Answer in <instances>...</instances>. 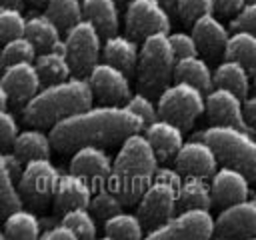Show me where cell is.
<instances>
[{"mask_svg":"<svg viewBox=\"0 0 256 240\" xmlns=\"http://www.w3.org/2000/svg\"><path fill=\"white\" fill-rule=\"evenodd\" d=\"M70 172L82 176L92 186V190H96L108 184L112 172V158L102 146L86 144L74 150L70 158Z\"/></svg>","mask_w":256,"mask_h":240,"instance_id":"5bb4252c","label":"cell"},{"mask_svg":"<svg viewBox=\"0 0 256 240\" xmlns=\"http://www.w3.org/2000/svg\"><path fill=\"white\" fill-rule=\"evenodd\" d=\"M192 36L198 44L200 54H204L208 58H216V56L224 54L230 32H228L226 24L214 12H210L192 24Z\"/></svg>","mask_w":256,"mask_h":240,"instance_id":"d6986e66","label":"cell"},{"mask_svg":"<svg viewBox=\"0 0 256 240\" xmlns=\"http://www.w3.org/2000/svg\"><path fill=\"white\" fill-rule=\"evenodd\" d=\"M162 6H166L168 10H174L176 8V0H158Z\"/></svg>","mask_w":256,"mask_h":240,"instance_id":"816d5d0a","label":"cell"},{"mask_svg":"<svg viewBox=\"0 0 256 240\" xmlns=\"http://www.w3.org/2000/svg\"><path fill=\"white\" fill-rule=\"evenodd\" d=\"M154 180H158V182H166V184H170V186H174V188L178 190L180 184H182V180H184V174H182L176 166H174V168H170V166H160V168L156 170Z\"/></svg>","mask_w":256,"mask_h":240,"instance_id":"f6af8a7d","label":"cell"},{"mask_svg":"<svg viewBox=\"0 0 256 240\" xmlns=\"http://www.w3.org/2000/svg\"><path fill=\"white\" fill-rule=\"evenodd\" d=\"M90 82V88L94 92V98L100 100V104H110V106H122L128 102L132 96L130 90V80L128 74L114 64L100 60L90 74L86 76Z\"/></svg>","mask_w":256,"mask_h":240,"instance_id":"7c38bea8","label":"cell"},{"mask_svg":"<svg viewBox=\"0 0 256 240\" xmlns=\"http://www.w3.org/2000/svg\"><path fill=\"white\" fill-rule=\"evenodd\" d=\"M38 240H80V238L76 236V232L70 226H66L64 222H56L54 226L42 230Z\"/></svg>","mask_w":256,"mask_h":240,"instance_id":"ee69618b","label":"cell"},{"mask_svg":"<svg viewBox=\"0 0 256 240\" xmlns=\"http://www.w3.org/2000/svg\"><path fill=\"white\" fill-rule=\"evenodd\" d=\"M206 240H228V238H222V236H216V234H212L210 238H206Z\"/></svg>","mask_w":256,"mask_h":240,"instance_id":"9f6ffc18","label":"cell"},{"mask_svg":"<svg viewBox=\"0 0 256 240\" xmlns=\"http://www.w3.org/2000/svg\"><path fill=\"white\" fill-rule=\"evenodd\" d=\"M232 30H246L256 34V2H246L230 20Z\"/></svg>","mask_w":256,"mask_h":240,"instance_id":"b9f144b4","label":"cell"},{"mask_svg":"<svg viewBox=\"0 0 256 240\" xmlns=\"http://www.w3.org/2000/svg\"><path fill=\"white\" fill-rule=\"evenodd\" d=\"M26 32V16L22 8L0 6V42H8L12 38L24 36Z\"/></svg>","mask_w":256,"mask_h":240,"instance_id":"74e56055","label":"cell"},{"mask_svg":"<svg viewBox=\"0 0 256 240\" xmlns=\"http://www.w3.org/2000/svg\"><path fill=\"white\" fill-rule=\"evenodd\" d=\"M156 104L160 118L178 124L182 130H190L194 122L206 112V92L188 82L174 80L158 96Z\"/></svg>","mask_w":256,"mask_h":240,"instance_id":"8992f818","label":"cell"},{"mask_svg":"<svg viewBox=\"0 0 256 240\" xmlns=\"http://www.w3.org/2000/svg\"><path fill=\"white\" fill-rule=\"evenodd\" d=\"M214 234V216L210 210H180L170 220L148 230L142 240H206Z\"/></svg>","mask_w":256,"mask_h":240,"instance_id":"ba28073f","label":"cell"},{"mask_svg":"<svg viewBox=\"0 0 256 240\" xmlns=\"http://www.w3.org/2000/svg\"><path fill=\"white\" fill-rule=\"evenodd\" d=\"M206 116L210 118L212 124H224V126H236L248 130V124L244 120V98L228 88L214 86L212 90L206 92Z\"/></svg>","mask_w":256,"mask_h":240,"instance_id":"2e32d148","label":"cell"},{"mask_svg":"<svg viewBox=\"0 0 256 240\" xmlns=\"http://www.w3.org/2000/svg\"><path fill=\"white\" fill-rule=\"evenodd\" d=\"M60 222L70 226L80 240H96L98 224H96V216L92 214V210L88 206H80V208H72V210L64 212Z\"/></svg>","mask_w":256,"mask_h":240,"instance_id":"e575fe53","label":"cell"},{"mask_svg":"<svg viewBox=\"0 0 256 240\" xmlns=\"http://www.w3.org/2000/svg\"><path fill=\"white\" fill-rule=\"evenodd\" d=\"M60 172L50 162V158H34L24 164V170L18 178V192L22 202L32 208H44L52 198L58 184Z\"/></svg>","mask_w":256,"mask_h":240,"instance_id":"9c48e42d","label":"cell"},{"mask_svg":"<svg viewBox=\"0 0 256 240\" xmlns=\"http://www.w3.org/2000/svg\"><path fill=\"white\" fill-rule=\"evenodd\" d=\"M138 58H140V46H138V40H134L132 36L116 32V34L104 38L102 60L114 64L116 68L124 70L126 74H132V72H136Z\"/></svg>","mask_w":256,"mask_h":240,"instance_id":"7402d4cb","label":"cell"},{"mask_svg":"<svg viewBox=\"0 0 256 240\" xmlns=\"http://www.w3.org/2000/svg\"><path fill=\"white\" fill-rule=\"evenodd\" d=\"M212 198L216 206H228L250 198V178L232 166H222L210 176Z\"/></svg>","mask_w":256,"mask_h":240,"instance_id":"ac0fdd59","label":"cell"},{"mask_svg":"<svg viewBox=\"0 0 256 240\" xmlns=\"http://www.w3.org/2000/svg\"><path fill=\"white\" fill-rule=\"evenodd\" d=\"M94 92L88 78L70 76L68 80L42 86L24 106L22 118L36 128H52L56 122L92 106Z\"/></svg>","mask_w":256,"mask_h":240,"instance_id":"3957f363","label":"cell"},{"mask_svg":"<svg viewBox=\"0 0 256 240\" xmlns=\"http://www.w3.org/2000/svg\"><path fill=\"white\" fill-rule=\"evenodd\" d=\"M4 230L10 240H38L42 234V222L32 210L20 206L6 214Z\"/></svg>","mask_w":256,"mask_h":240,"instance_id":"f546056e","label":"cell"},{"mask_svg":"<svg viewBox=\"0 0 256 240\" xmlns=\"http://www.w3.org/2000/svg\"><path fill=\"white\" fill-rule=\"evenodd\" d=\"M246 2H256V0H246Z\"/></svg>","mask_w":256,"mask_h":240,"instance_id":"6125c7cd","label":"cell"},{"mask_svg":"<svg viewBox=\"0 0 256 240\" xmlns=\"http://www.w3.org/2000/svg\"><path fill=\"white\" fill-rule=\"evenodd\" d=\"M4 158H6V166H8V170H10L12 178H14V182L18 184V178H20V174H22L26 162H24L16 152H4Z\"/></svg>","mask_w":256,"mask_h":240,"instance_id":"c3c4849f","label":"cell"},{"mask_svg":"<svg viewBox=\"0 0 256 240\" xmlns=\"http://www.w3.org/2000/svg\"><path fill=\"white\" fill-rule=\"evenodd\" d=\"M224 58L236 60L248 70L256 68V34L246 30H232L224 48Z\"/></svg>","mask_w":256,"mask_h":240,"instance_id":"4dcf8cb0","label":"cell"},{"mask_svg":"<svg viewBox=\"0 0 256 240\" xmlns=\"http://www.w3.org/2000/svg\"><path fill=\"white\" fill-rule=\"evenodd\" d=\"M96 240H116V238H112V236H108V234H104V236H100V238H96Z\"/></svg>","mask_w":256,"mask_h":240,"instance_id":"6f0895ef","label":"cell"},{"mask_svg":"<svg viewBox=\"0 0 256 240\" xmlns=\"http://www.w3.org/2000/svg\"><path fill=\"white\" fill-rule=\"evenodd\" d=\"M244 4L246 0H214V12L222 16H234Z\"/></svg>","mask_w":256,"mask_h":240,"instance_id":"7dc6e473","label":"cell"},{"mask_svg":"<svg viewBox=\"0 0 256 240\" xmlns=\"http://www.w3.org/2000/svg\"><path fill=\"white\" fill-rule=\"evenodd\" d=\"M92 198V186L74 172H64L58 178L56 190H54V210L56 214H64L72 208L88 206Z\"/></svg>","mask_w":256,"mask_h":240,"instance_id":"ffe728a7","label":"cell"},{"mask_svg":"<svg viewBox=\"0 0 256 240\" xmlns=\"http://www.w3.org/2000/svg\"><path fill=\"white\" fill-rule=\"evenodd\" d=\"M124 206L126 204L122 202V198L108 184L92 190V198H90V204H88V208L92 210V214L96 218H100V220H108L110 216L122 212Z\"/></svg>","mask_w":256,"mask_h":240,"instance_id":"836d02e7","label":"cell"},{"mask_svg":"<svg viewBox=\"0 0 256 240\" xmlns=\"http://www.w3.org/2000/svg\"><path fill=\"white\" fill-rule=\"evenodd\" d=\"M0 56H2V46H0Z\"/></svg>","mask_w":256,"mask_h":240,"instance_id":"94428289","label":"cell"},{"mask_svg":"<svg viewBox=\"0 0 256 240\" xmlns=\"http://www.w3.org/2000/svg\"><path fill=\"white\" fill-rule=\"evenodd\" d=\"M156 170L158 156L152 144L144 132H134L122 140V146L112 160L108 186L122 198L124 204H134L154 182Z\"/></svg>","mask_w":256,"mask_h":240,"instance_id":"7a4b0ae2","label":"cell"},{"mask_svg":"<svg viewBox=\"0 0 256 240\" xmlns=\"http://www.w3.org/2000/svg\"><path fill=\"white\" fill-rule=\"evenodd\" d=\"M126 34L134 40H144L152 34L170 32V10L158 0H130L124 10Z\"/></svg>","mask_w":256,"mask_h":240,"instance_id":"30bf717a","label":"cell"},{"mask_svg":"<svg viewBox=\"0 0 256 240\" xmlns=\"http://www.w3.org/2000/svg\"><path fill=\"white\" fill-rule=\"evenodd\" d=\"M250 84H252V90L256 92V68L250 70Z\"/></svg>","mask_w":256,"mask_h":240,"instance_id":"f5cc1de1","label":"cell"},{"mask_svg":"<svg viewBox=\"0 0 256 240\" xmlns=\"http://www.w3.org/2000/svg\"><path fill=\"white\" fill-rule=\"evenodd\" d=\"M0 80L14 104H26L40 88L42 80L34 62H16L0 70Z\"/></svg>","mask_w":256,"mask_h":240,"instance_id":"e0dca14e","label":"cell"},{"mask_svg":"<svg viewBox=\"0 0 256 240\" xmlns=\"http://www.w3.org/2000/svg\"><path fill=\"white\" fill-rule=\"evenodd\" d=\"M118 0H82L84 20L92 22L98 32L106 38L120 28V8Z\"/></svg>","mask_w":256,"mask_h":240,"instance_id":"cb8c5ba5","label":"cell"},{"mask_svg":"<svg viewBox=\"0 0 256 240\" xmlns=\"http://www.w3.org/2000/svg\"><path fill=\"white\" fill-rule=\"evenodd\" d=\"M126 106L142 118L144 126L160 118V114H158V104L152 100V96H150V94H146V92H142V90L132 92V96H130V98H128V102H126Z\"/></svg>","mask_w":256,"mask_h":240,"instance_id":"f35d334b","label":"cell"},{"mask_svg":"<svg viewBox=\"0 0 256 240\" xmlns=\"http://www.w3.org/2000/svg\"><path fill=\"white\" fill-rule=\"evenodd\" d=\"M254 200H256V192H254Z\"/></svg>","mask_w":256,"mask_h":240,"instance_id":"be15d7a7","label":"cell"},{"mask_svg":"<svg viewBox=\"0 0 256 240\" xmlns=\"http://www.w3.org/2000/svg\"><path fill=\"white\" fill-rule=\"evenodd\" d=\"M18 122H16V116L6 110V108H0V146L6 148V146H12L16 136H18Z\"/></svg>","mask_w":256,"mask_h":240,"instance_id":"7bdbcfd3","label":"cell"},{"mask_svg":"<svg viewBox=\"0 0 256 240\" xmlns=\"http://www.w3.org/2000/svg\"><path fill=\"white\" fill-rule=\"evenodd\" d=\"M142 118L124 106H88L50 128V138L56 150L74 152L80 146L96 144L110 146L122 142L134 132H142Z\"/></svg>","mask_w":256,"mask_h":240,"instance_id":"6da1fadb","label":"cell"},{"mask_svg":"<svg viewBox=\"0 0 256 240\" xmlns=\"http://www.w3.org/2000/svg\"><path fill=\"white\" fill-rule=\"evenodd\" d=\"M176 54L172 50L170 38L166 32L152 34L140 44V58L136 66L138 88L152 98L160 96L174 80Z\"/></svg>","mask_w":256,"mask_h":240,"instance_id":"5b68a950","label":"cell"},{"mask_svg":"<svg viewBox=\"0 0 256 240\" xmlns=\"http://www.w3.org/2000/svg\"><path fill=\"white\" fill-rule=\"evenodd\" d=\"M118 2H120V4H126V2H130V0H118Z\"/></svg>","mask_w":256,"mask_h":240,"instance_id":"91938a15","label":"cell"},{"mask_svg":"<svg viewBox=\"0 0 256 240\" xmlns=\"http://www.w3.org/2000/svg\"><path fill=\"white\" fill-rule=\"evenodd\" d=\"M168 38H170V44H172V50H174L176 58H186V56L200 54L198 44H196L192 32H184V30L168 32Z\"/></svg>","mask_w":256,"mask_h":240,"instance_id":"60d3db41","label":"cell"},{"mask_svg":"<svg viewBox=\"0 0 256 240\" xmlns=\"http://www.w3.org/2000/svg\"><path fill=\"white\" fill-rule=\"evenodd\" d=\"M144 136L148 138V142L152 144L158 160H170L176 156V152L180 150V146L184 144V130L164 118H158L150 124L144 126Z\"/></svg>","mask_w":256,"mask_h":240,"instance_id":"44dd1931","label":"cell"},{"mask_svg":"<svg viewBox=\"0 0 256 240\" xmlns=\"http://www.w3.org/2000/svg\"><path fill=\"white\" fill-rule=\"evenodd\" d=\"M24 0H0V6H12V8H22Z\"/></svg>","mask_w":256,"mask_h":240,"instance_id":"f907efd6","label":"cell"},{"mask_svg":"<svg viewBox=\"0 0 256 240\" xmlns=\"http://www.w3.org/2000/svg\"><path fill=\"white\" fill-rule=\"evenodd\" d=\"M22 204L24 202H22V196L18 192V184L14 182V178L6 166L4 152H0V214L6 216L12 210L20 208Z\"/></svg>","mask_w":256,"mask_h":240,"instance_id":"8d00e7d4","label":"cell"},{"mask_svg":"<svg viewBox=\"0 0 256 240\" xmlns=\"http://www.w3.org/2000/svg\"><path fill=\"white\" fill-rule=\"evenodd\" d=\"M244 120L248 124V130L256 136V92L244 98Z\"/></svg>","mask_w":256,"mask_h":240,"instance_id":"bcb514c9","label":"cell"},{"mask_svg":"<svg viewBox=\"0 0 256 240\" xmlns=\"http://www.w3.org/2000/svg\"><path fill=\"white\" fill-rule=\"evenodd\" d=\"M138 218L142 220L146 230L160 226L162 222L170 220L178 210V190L166 182L154 180L144 194L138 198Z\"/></svg>","mask_w":256,"mask_h":240,"instance_id":"8fae6325","label":"cell"},{"mask_svg":"<svg viewBox=\"0 0 256 240\" xmlns=\"http://www.w3.org/2000/svg\"><path fill=\"white\" fill-rule=\"evenodd\" d=\"M144 224L138 218V214L132 212H118L104 220V234L116 238V240H142L144 238Z\"/></svg>","mask_w":256,"mask_h":240,"instance_id":"1f68e13d","label":"cell"},{"mask_svg":"<svg viewBox=\"0 0 256 240\" xmlns=\"http://www.w3.org/2000/svg\"><path fill=\"white\" fill-rule=\"evenodd\" d=\"M102 38L104 36L98 32V28L84 18L66 30V36H64L66 56L70 60L74 76L86 78L90 70L100 62L102 44H104Z\"/></svg>","mask_w":256,"mask_h":240,"instance_id":"52a82bcc","label":"cell"},{"mask_svg":"<svg viewBox=\"0 0 256 240\" xmlns=\"http://www.w3.org/2000/svg\"><path fill=\"white\" fill-rule=\"evenodd\" d=\"M8 100H10V96H8V92H6V88H4V84L0 80V108H6Z\"/></svg>","mask_w":256,"mask_h":240,"instance_id":"681fc988","label":"cell"},{"mask_svg":"<svg viewBox=\"0 0 256 240\" xmlns=\"http://www.w3.org/2000/svg\"><path fill=\"white\" fill-rule=\"evenodd\" d=\"M194 136L206 140L214 148L218 162L238 168L250 182H256V136L252 132L236 126L210 124Z\"/></svg>","mask_w":256,"mask_h":240,"instance_id":"277c9868","label":"cell"},{"mask_svg":"<svg viewBox=\"0 0 256 240\" xmlns=\"http://www.w3.org/2000/svg\"><path fill=\"white\" fill-rule=\"evenodd\" d=\"M174 10L184 22L194 24L198 18L214 12V0H176Z\"/></svg>","mask_w":256,"mask_h":240,"instance_id":"ab89813d","label":"cell"},{"mask_svg":"<svg viewBox=\"0 0 256 240\" xmlns=\"http://www.w3.org/2000/svg\"><path fill=\"white\" fill-rule=\"evenodd\" d=\"M244 240H256V234H254V236H248V238H244Z\"/></svg>","mask_w":256,"mask_h":240,"instance_id":"680465c9","label":"cell"},{"mask_svg":"<svg viewBox=\"0 0 256 240\" xmlns=\"http://www.w3.org/2000/svg\"><path fill=\"white\" fill-rule=\"evenodd\" d=\"M24 34L34 42L38 52L54 50L64 40L62 28L46 12H30L26 16V32Z\"/></svg>","mask_w":256,"mask_h":240,"instance_id":"603a6c76","label":"cell"},{"mask_svg":"<svg viewBox=\"0 0 256 240\" xmlns=\"http://www.w3.org/2000/svg\"><path fill=\"white\" fill-rule=\"evenodd\" d=\"M212 206H214V198L208 178L184 176L178 188V210H194V208L210 210Z\"/></svg>","mask_w":256,"mask_h":240,"instance_id":"484cf974","label":"cell"},{"mask_svg":"<svg viewBox=\"0 0 256 240\" xmlns=\"http://www.w3.org/2000/svg\"><path fill=\"white\" fill-rule=\"evenodd\" d=\"M214 234L228 240H244L256 234V200L246 198L222 206L214 218Z\"/></svg>","mask_w":256,"mask_h":240,"instance_id":"4fadbf2b","label":"cell"},{"mask_svg":"<svg viewBox=\"0 0 256 240\" xmlns=\"http://www.w3.org/2000/svg\"><path fill=\"white\" fill-rule=\"evenodd\" d=\"M0 240H10V238H8V234H6V230H4V228H0Z\"/></svg>","mask_w":256,"mask_h":240,"instance_id":"11a10c76","label":"cell"},{"mask_svg":"<svg viewBox=\"0 0 256 240\" xmlns=\"http://www.w3.org/2000/svg\"><path fill=\"white\" fill-rule=\"evenodd\" d=\"M62 30H68L84 18L82 0H48L44 10Z\"/></svg>","mask_w":256,"mask_h":240,"instance_id":"d590c367","label":"cell"},{"mask_svg":"<svg viewBox=\"0 0 256 240\" xmlns=\"http://www.w3.org/2000/svg\"><path fill=\"white\" fill-rule=\"evenodd\" d=\"M174 80L178 82H188L202 92H208L214 88V70L208 66V62L196 54V56H186L178 58L174 66Z\"/></svg>","mask_w":256,"mask_h":240,"instance_id":"d4e9b609","label":"cell"},{"mask_svg":"<svg viewBox=\"0 0 256 240\" xmlns=\"http://www.w3.org/2000/svg\"><path fill=\"white\" fill-rule=\"evenodd\" d=\"M30 4H34V6H46L48 4V0H28Z\"/></svg>","mask_w":256,"mask_h":240,"instance_id":"db71d44e","label":"cell"},{"mask_svg":"<svg viewBox=\"0 0 256 240\" xmlns=\"http://www.w3.org/2000/svg\"><path fill=\"white\" fill-rule=\"evenodd\" d=\"M214 86H222L228 88L232 92H236L238 96L246 98L250 94V70L230 58H224L216 68H214Z\"/></svg>","mask_w":256,"mask_h":240,"instance_id":"83f0119b","label":"cell"},{"mask_svg":"<svg viewBox=\"0 0 256 240\" xmlns=\"http://www.w3.org/2000/svg\"><path fill=\"white\" fill-rule=\"evenodd\" d=\"M34 64H36V68H38L42 86L56 84V82H62V80H68L70 76H74L66 52H60V50L38 52Z\"/></svg>","mask_w":256,"mask_h":240,"instance_id":"f1b7e54d","label":"cell"},{"mask_svg":"<svg viewBox=\"0 0 256 240\" xmlns=\"http://www.w3.org/2000/svg\"><path fill=\"white\" fill-rule=\"evenodd\" d=\"M52 138L50 132L46 134L42 128H26L22 132H18L14 144H12V152H16L24 162L34 160V158H50V150H52Z\"/></svg>","mask_w":256,"mask_h":240,"instance_id":"4316f807","label":"cell"},{"mask_svg":"<svg viewBox=\"0 0 256 240\" xmlns=\"http://www.w3.org/2000/svg\"><path fill=\"white\" fill-rule=\"evenodd\" d=\"M174 166L184 176L210 178L218 170V156L206 140L192 136L190 140H184V144L176 152Z\"/></svg>","mask_w":256,"mask_h":240,"instance_id":"9a60e30c","label":"cell"},{"mask_svg":"<svg viewBox=\"0 0 256 240\" xmlns=\"http://www.w3.org/2000/svg\"><path fill=\"white\" fill-rule=\"evenodd\" d=\"M38 56V50L34 42L24 34L18 38H12L2 44V56H0V70H4L10 64L16 62H34Z\"/></svg>","mask_w":256,"mask_h":240,"instance_id":"d6a6232c","label":"cell"}]
</instances>
